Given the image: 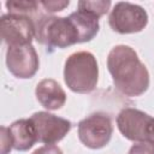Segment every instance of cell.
Wrapping results in <instances>:
<instances>
[{"label":"cell","instance_id":"obj_1","mask_svg":"<svg viewBox=\"0 0 154 154\" xmlns=\"http://www.w3.org/2000/svg\"><path fill=\"white\" fill-rule=\"evenodd\" d=\"M107 69L114 87L125 96H141L149 88V72L130 46H114L107 55Z\"/></svg>","mask_w":154,"mask_h":154},{"label":"cell","instance_id":"obj_2","mask_svg":"<svg viewBox=\"0 0 154 154\" xmlns=\"http://www.w3.org/2000/svg\"><path fill=\"white\" fill-rule=\"evenodd\" d=\"M64 81L73 93H91L99 81V65L94 54L87 51L72 53L64 65Z\"/></svg>","mask_w":154,"mask_h":154},{"label":"cell","instance_id":"obj_3","mask_svg":"<svg viewBox=\"0 0 154 154\" xmlns=\"http://www.w3.org/2000/svg\"><path fill=\"white\" fill-rule=\"evenodd\" d=\"M35 38L46 46L47 52L79 43L77 30L69 17L42 16L35 22Z\"/></svg>","mask_w":154,"mask_h":154},{"label":"cell","instance_id":"obj_4","mask_svg":"<svg viewBox=\"0 0 154 154\" xmlns=\"http://www.w3.org/2000/svg\"><path fill=\"white\" fill-rule=\"evenodd\" d=\"M113 134L111 117L103 112H95L82 119L77 125V135L83 146L90 149L106 147Z\"/></svg>","mask_w":154,"mask_h":154},{"label":"cell","instance_id":"obj_5","mask_svg":"<svg viewBox=\"0 0 154 154\" xmlns=\"http://www.w3.org/2000/svg\"><path fill=\"white\" fill-rule=\"evenodd\" d=\"M108 24L111 29L118 34L140 32L148 24V13L140 5L119 1L111 10Z\"/></svg>","mask_w":154,"mask_h":154},{"label":"cell","instance_id":"obj_6","mask_svg":"<svg viewBox=\"0 0 154 154\" xmlns=\"http://www.w3.org/2000/svg\"><path fill=\"white\" fill-rule=\"evenodd\" d=\"M6 66L17 78L26 79L34 77L40 69V60L35 47L31 43L8 46L6 51Z\"/></svg>","mask_w":154,"mask_h":154},{"label":"cell","instance_id":"obj_7","mask_svg":"<svg viewBox=\"0 0 154 154\" xmlns=\"http://www.w3.org/2000/svg\"><path fill=\"white\" fill-rule=\"evenodd\" d=\"M29 119L35 128L37 142L45 144H55L60 142L72 128L70 120L46 111L35 112Z\"/></svg>","mask_w":154,"mask_h":154},{"label":"cell","instance_id":"obj_8","mask_svg":"<svg viewBox=\"0 0 154 154\" xmlns=\"http://www.w3.org/2000/svg\"><path fill=\"white\" fill-rule=\"evenodd\" d=\"M0 32L7 47L30 45L35 38V22L28 16L2 14L0 18Z\"/></svg>","mask_w":154,"mask_h":154},{"label":"cell","instance_id":"obj_9","mask_svg":"<svg viewBox=\"0 0 154 154\" xmlns=\"http://www.w3.org/2000/svg\"><path fill=\"white\" fill-rule=\"evenodd\" d=\"M152 120L153 117L148 113L137 108L125 107L117 116V128L126 140L141 142L148 140Z\"/></svg>","mask_w":154,"mask_h":154},{"label":"cell","instance_id":"obj_10","mask_svg":"<svg viewBox=\"0 0 154 154\" xmlns=\"http://www.w3.org/2000/svg\"><path fill=\"white\" fill-rule=\"evenodd\" d=\"M37 101L42 107L48 111L60 109L66 102V93L61 85L52 78L40 81L35 89Z\"/></svg>","mask_w":154,"mask_h":154},{"label":"cell","instance_id":"obj_11","mask_svg":"<svg viewBox=\"0 0 154 154\" xmlns=\"http://www.w3.org/2000/svg\"><path fill=\"white\" fill-rule=\"evenodd\" d=\"M13 149L26 152L37 142V135L30 119H18L8 126Z\"/></svg>","mask_w":154,"mask_h":154},{"label":"cell","instance_id":"obj_12","mask_svg":"<svg viewBox=\"0 0 154 154\" xmlns=\"http://www.w3.org/2000/svg\"><path fill=\"white\" fill-rule=\"evenodd\" d=\"M69 18L71 19L73 26L77 30L79 43L89 42L97 35L100 24H99V18L96 16L83 10H77L72 12L69 16Z\"/></svg>","mask_w":154,"mask_h":154},{"label":"cell","instance_id":"obj_13","mask_svg":"<svg viewBox=\"0 0 154 154\" xmlns=\"http://www.w3.org/2000/svg\"><path fill=\"white\" fill-rule=\"evenodd\" d=\"M40 2L34 0H10L5 2V6L10 14H19L31 17L38 10Z\"/></svg>","mask_w":154,"mask_h":154},{"label":"cell","instance_id":"obj_14","mask_svg":"<svg viewBox=\"0 0 154 154\" xmlns=\"http://www.w3.org/2000/svg\"><path fill=\"white\" fill-rule=\"evenodd\" d=\"M111 5H112V2L109 0H96V1L82 0V1H78V4H77L78 10L87 11V12L96 16L97 18L105 16L108 12Z\"/></svg>","mask_w":154,"mask_h":154},{"label":"cell","instance_id":"obj_15","mask_svg":"<svg viewBox=\"0 0 154 154\" xmlns=\"http://www.w3.org/2000/svg\"><path fill=\"white\" fill-rule=\"evenodd\" d=\"M128 154H154V142L149 140L136 142L131 146Z\"/></svg>","mask_w":154,"mask_h":154},{"label":"cell","instance_id":"obj_16","mask_svg":"<svg viewBox=\"0 0 154 154\" xmlns=\"http://www.w3.org/2000/svg\"><path fill=\"white\" fill-rule=\"evenodd\" d=\"M40 5L49 13H54V12H59L63 11L65 7H67L70 5L69 0H45V1H40Z\"/></svg>","mask_w":154,"mask_h":154},{"label":"cell","instance_id":"obj_17","mask_svg":"<svg viewBox=\"0 0 154 154\" xmlns=\"http://www.w3.org/2000/svg\"><path fill=\"white\" fill-rule=\"evenodd\" d=\"M0 131H1V135H0V138H1V154H8L11 152V149L13 148V143H12V137H11L10 130L6 126H1Z\"/></svg>","mask_w":154,"mask_h":154},{"label":"cell","instance_id":"obj_18","mask_svg":"<svg viewBox=\"0 0 154 154\" xmlns=\"http://www.w3.org/2000/svg\"><path fill=\"white\" fill-rule=\"evenodd\" d=\"M32 154H63V150L54 144H45L36 150L32 152Z\"/></svg>","mask_w":154,"mask_h":154},{"label":"cell","instance_id":"obj_19","mask_svg":"<svg viewBox=\"0 0 154 154\" xmlns=\"http://www.w3.org/2000/svg\"><path fill=\"white\" fill-rule=\"evenodd\" d=\"M149 141L154 142V118L152 120V124H150V129H149V137H148Z\"/></svg>","mask_w":154,"mask_h":154}]
</instances>
